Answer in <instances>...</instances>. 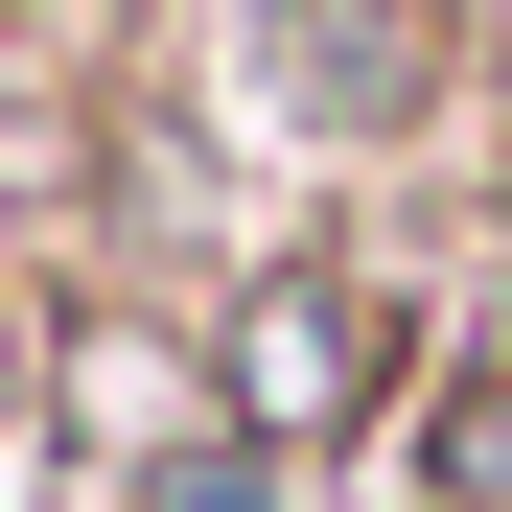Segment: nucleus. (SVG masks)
<instances>
[{
  "mask_svg": "<svg viewBox=\"0 0 512 512\" xmlns=\"http://www.w3.org/2000/svg\"><path fill=\"white\" fill-rule=\"evenodd\" d=\"M233 396H256V443H326V419H350V303H326V280H256Z\"/></svg>",
  "mask_w": 512,
  "mask_h": 512,
  "instance_id": "nucleus-1",
  "label": "nucleus"
},
{
  "mask_svg": "<svg viewBox=\"0 0 512 512\" xmlns=\"http://www.w3.org/2000/svg\"><path fill=\"white\" fill-rule=\"evenodd\" d=\"M0 396H24V373H0Z\"/></svg>",
  "mask_w": 512,
  "mask_h": 512,
  "instance_id": "nucleus-3",
  "label": "nucleus"
},
{
  "mask_svg": "<svg viewBox=\"0 0 512 512\" xmlns=\"http://www.w3.org/2000/svg\"><path fill=\"white\" fill-rule=\"evenodd\" d=\"M140 512H256V443H187V466H163Z\"/></svg>",
  "mask_w": 512,
  "mask_h": 512,
  "instance_id": "nucleus-2",
  "label": "nucleus"
}]
</instances>
